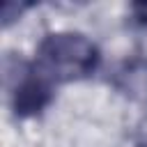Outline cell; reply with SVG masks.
<instances>
[{
  "instance_id": "6da1fadb",
  "label": "cell",
  "mask_w": 147,
  "mask_h": 147,
  "mask_svg": "<svg viewBox=\"0 0 147 147\" xmlns=\"http://www.w3.org/2000/svg\"><path fill=\"white\" fill-rule=\"evenodd\" d=\"M34 67L51 83L80 80L99 67V48L80 32H53L39 44Z\"/></svg>"
},
{
  "instance_id": "7a4b0ae2",
  "label": "cell",
  "mask_w": 147,
  "mask_h": 147,
  "mask_svg": "<svg viewBox=\"0 0 147 147\" xmlns=\"http://www.w3.org/2000/svg\"><path fill=\"white\" fill-rule=\"evenodd\" d=\"M11 83V108L18 117H32L41 113L53 99V83L37 69L18 60V74L7 71Z\"/></svg>"
},
{
  "instance_id": "3957f363",
  "label": "cell",
  "mask_w": 147,
  "mask_h": 147,
  "mask_svg": "<svg viewBox=\"0 0 147 147\" xmlns=\"http://www.w3.org/2000/svg\"><path fill=\"white\" fill-rule=\"evenodd\" d=\"M131 9H133V18L140 25H147V2H136Z\"/></svg>"
},
{
  "instance_id": "277c9868",
  "label": "cell",
  "mask_w": 147,
  "mask_h": 147,
  "mask_svg": "<svg viewBox=\"0 0 147 147\" xmlns=\"http://www.w3.org/2000/svg\"><path fill=\"white\" fill-rule=\"evenodd\" d=\"M140 147H145V145H140Z\"/></svg>"
}]
</instances>
